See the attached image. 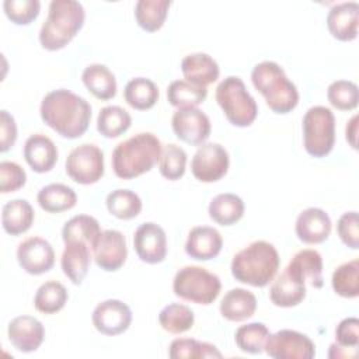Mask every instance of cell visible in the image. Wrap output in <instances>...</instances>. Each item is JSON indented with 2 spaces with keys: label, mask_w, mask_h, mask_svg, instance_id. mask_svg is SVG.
Instances as JSON below:
<instances>
[{
  "label": "cell",
  "mask_w": 359,
  "mask_h": 359,
  "mask_svg": "<svg viewBox=\"0 0 359 359\" xmlns=\"http://www.w3.org/2000/svg\"><path fill=\"white\" fill-rule=\"evenodd\" d=\"M41 119L66 139H77L86 133L91 121L88 101L70 90L49 91L41 101Z\"/></svg>",
  "instance_id": "cell-1"
},
{
  "label": "cell",
  "mask_w": 359,
  "mask_h": 359,
  "mask_svg": "<svg viewBox=\"0 0 359 359\" xmlns=\"http://www.w3.org/2000/svg\"><path fill=\"white\" fill-rule=\"evenodd\" d=\"M163 144L151 132H140L118 143L112 151V170L121 180L149 172L160 160Z\"/></svg>",
  "instance_id": "cell-2"
},
{
  "label": "cell",
  "mask_w": 359,
  "mask_h": 359,
  "mask_svg": "<svg viewBox=\"0 0 359 359\" xmlns=\"http://www.w3.org/2000/svg\"><path fill=\"white\" fill-rule=\"evenodd\" d=\"M279 265L280 258L275 245L265 240H257L233 257L230 269L236 280L264 287L273 280Z\"/></svg>",
  "instance_id": "cell-3"
},
{
  "label": "cell",
  "mask_w": 359,
  "mask_h": 359,
  "mask_svg": "<svg viewBox=\"0 0 359 359\" xmlns=\"http://www.w3.org/2000/svg\"><path fill=\"white\" fill-rule=\"evenodd\" d=\"M86 11L76 0H53L48 17L39 29L41 46L46 50L63 49L83 28Z\"/></svg>",
  "instance_id": "cell-4"
},
{
  "label": "cell",
  "mask_w": 359,
  "mask_h": 359,
  "mask_svg": "<svg viewBox=\"0 0 359 359\" xmlns=\"http://www.w3.org/2000/svg\"><path fill=\"white\" fill-rule=\"evenodd\" d=\"M251 81L275 114H287L297 107V87L276 62L264 60L257 63L251 72Z\"/></svg>",
  "instance_id": "cell-5"
},
{
  "label": "cell",
  "mask_w": 359,
  "mask_h": 359,
  "mask_svg": "<svg viewBox=\"0 0 359 359\" xmlns=\"http://www.w3.org/2000/svg\"><path fill=\"white\" fill-rule=\"evenodd\" d=\"M216 101L227 121L234 126L247 128L258 115L257 101L237 76H229L219 83L216 87Z\"/></svg>",
  "instance_id": "cell-6"
},
{
  "label": "cell",
  "mask_w": 359,
  "mask_h": 359,
  "mask_svg": "<svg viewBox=\"0 0 359 359\" xmlns=\"http://www.w3.org/2000/svg\"><path fill=\"white\" fill-rule=\"evenodd\" d=\"M220 278L203 266L187 265L177 271L172 279V292L177 297L209 306L220 294Z\"/></svg>",
  "instance_id": "cell-7"
},
{
  "label": "cell",
  "mask_w": 359,
  "mask_h": 359,
  "mask_svg": "<svg viewBox=\"0 0 359 359\" xmlns=\"http://www.w3.org/2000/svg\"><path fill=\"white\" fill-rule=\"evenodd\" d=\"M304 150L321 158L331 153L335 144V116L332 111L324 105L309 108L302 121Z\"/></svg>",
  "instance_id": "cell-8"
},
{
  "label": "cell",
  "mask_w": 359,
  "mask_h": 359,
  "mask_svg": "<svg viewBox=\"0 0 359 359\" xmlns=\"http://www.w3.org/2000/svg\"><path fill=\"white\" fill-rule=\"evenodd\" d=\"M65 170L77 184H95L104 175V153L93 143H83L69 153L65 161Z\"/></svg>",
  "instance_id": "cell-9"
},
{
  "label": "cell",
  "mask_w": 359,
  "mask_h": 359,
  "mask_svg": "<svg viewBox=\"0 0 359 359\" xmlns=\"http://www.w3.org/2000/svg\"><path fill=\"white\" fill-rule=\"evenodd\" d=\"M230 165L227 150L219 143H203L191 160V172L201 182H216L222 180Z\"/></svg>",
  "instance_id": "cell-10"
},
{
  "label": "cell",
  "mask_w": 359,
  "mask_h": 359,
  "mask_svg": "<svg viewBox=\"0 0 359 359\" xmlns=\"http://www.w3.org/2000/svg\"><path fill=\"white\" fill-rule=\"evenodd\" d=\"M264 351L273 359H313L316 345L306 335L294 330H280L271 334Z\"/></svg>",
  "instance_id": "cell-11"
},
{
  "label": "cell",
  "mask_w": 359,
  "mask_h": 359,
  "mask_svg": "<svg viewBox=\"0 0 359 359\" xmlns=\"http://www.w3.org/2000/svg\"><path fill=\"white\" fill-rule=\"evenodd\" d=\"M91 252L95 264L101 269L115 272L123 266L128 258L126 238L119 230H102L91 245Z\"/></svg>",
  "instance_id": "cell-12"
},
{
  "label": "cell",
  "mask_w": 359,
  "mask_h": 359,
  "mask_svg": "<svg viewBox=\"0 0 359 359\" xmlns=\"http://www.w3.org/2000/svg\"><path fill=\"white\" fill-rule=\"evenodd\" d=\"M171 126L180 140L192 146L203 144L212 130L209 116L199 108L177 109L171 118Z\"/></svg>",
  "instance_id": "cell-13"
},
{
  "label": "cell",
  "mask_w": 359,
  "mask_h": 359,
  "mask_svg": "<svg viewBox=\"0 0 359 359\" xmlns=\"http://www.w3.org/2000/svg\"><path fill=\"white\" fill-rule=\"evenodd\" d=\"M18 265L29 275H42L55 265L52 244L38 236L22 240L17 247Z\"/></svg>",
  "instance_id": "cell-14"
},
{
  "label": "cell",
  "mask_w": 359,
  "mask_h": 359,
  "mask_svg": "<svg viewBox=\"0 0 359 359\" xmlns=\"http://www.w3.org/2000/svg\"><path fill=\"white\" fill-rule=\"evenodd\" d=\"M94 328L109 337L123 334L132 323L130 307L118 299H108L98 303L91 316Z\"/></svg>",
  "instance_id": "cell-15"
},
{
  "label": "cell",
  "mask_w": 359,
  "mask_h": 359,
  "mask_svg": "<svg viewBox=\"0 0 359 359\" xmlns=\"http://www.w3.org/2000/svg\"><path fill=\"white\" fill-rule=\"evenodd\" d=\"M133 247L140 258L146 264H160L167 257V234L164 229L154 223H142L133 234Z\"/></svg>",
  "instance_id": "cell-16"
},
{
  "label": "cell",
  "mask_w": 359,
  "mask_h": 359,
  "mask_svg": "<svg viewBox=\"0 0 359 359\" xmlns=\"http://www.w3.org/2000/svg\"><path fill=\"white\" fill-rule=\"evenodd\" d=\"M306 297V280L287 264V266L273 278L269 289V299L276 307H294Z\"/></svg>",
  "instance_id": "cell-17"
},
{
  "label": "cell",
  "mask_w": 359,
  "mask_h": 359,
  "mask_svg": "<svg viewBox=\"0 0 359 359\" xmlns=\"http://www.w3.org/2000/svg\"><path fill=\"white\" fill-rule=\"evenodd\" d=\"M7 335L11 345L24 353L35 352L45 339L42 323L32 316H17L7 327Z\"/></svg>",
  "instance_id": "cell-18"
},
{
  "label": "cell",
  "mask_w": 359,
  "mask_h": 359,
  "mask_svg": "<svg viewBox=\"0 0 359 359\" xmlns=\"http://www.w3.org/2000/svg\"><path fill=\"white\" fill-rule=\"evenodd\" d=\"M331 219L320 208H307L296 219L294 230L297 238L304 244H321L331 233Z\"/></svg>",
  "instance_id": "cell-19"
},
{
  "label": "cell",
  "mask_w": 359,
  "mask_h": 359,
  "mask_svg": "<svg viewBox=\"0 0 359 359\" xmlns=\"http://www.w3.org/2000/svg\"><path fill=\"white\" fill-rule=\"evenodd\" d=\"M223 247L222 234L210 226H195L189 230L185 241V252L198 261L216 258Z\"/></svg>",
  "instance_id": "cell-20"
},
{
  "label": "cell",
  "mask_w": 359,
  "mask_h": 359,
  "mask_svg": "<svg viewBox=\"0 0 359 359\" xmlns=\"http://www.w3.org/2000/svg\"><path fill=\"white\" fill-rule=\"evenodd\" d=\"M359 4L344 1L332 6L327 15V28L338 41H353L358 36Z\"/></svg>",
  "instance_id": "cell-21"
},
{
  "label": "cell",
  "mask_w": 359,
  "mask_h": 359,
  "mask_svg": "<svg viewBox=\"0 0 359 359\" xmlns=\"http://www.w3.org/2000/svg\"><path fill=\"white\" fill-rule=\"evenodd\" d=\"M22 154L32 171L43 174L55 167L59 151L50 137L43 133H34L25 140Z\"/></svg>",
  "instance_id": "cell-22"
},
{
  "label": "cell",
  "mask_w": 359,
  "mask_h": 359,
  "mask_svg": "<svg viewBox=\"0 0 359 359\" xmlns=\"http://www.w3.org/2000/svg\"><path fill=\"white\" fill-rule=\"evenodd\" d=\"M91 264V247L84 241H67L60 258L63 273L73 285H81Z\"/></svg>",
  "instance_id": "cell-23"
},
{
  "label": "cell",
  "mask_w": 359,
  "mask_h": 359,
  "mask_svg": "<svg viewBox=\"0 0 359 359\" xmlns=\"http://www.w3.org/2000/svg\"><path fill=\"white\" fill-rule=\"evenodd\" d=\"M181 72L187 81L208 87L219 79L220 69L217 62L208 53H189L181 60Z\"/></svg>",
  "instance_id": "cell-24"
},
{
  "label": "cell",
  "mask_w": 359,
  "mask_h": 359,
  "mask_svg": "<svg viewBox=\"0 0 359 359\" xmlns=\"http://www.w3.org/2000/svg\"><path fill=\"white\" fill-rule=\"evenodd\" d=\"M219 310L222 317L229 321H245L251 318L257 310V297L247 289L234 287L223 296Z\"/></svg>",
  "instance_id": "cell-25"
},
{
  "label": "cell",
  "mask_w": 359,
  "mask_h": 359,
  "mask_svg": "<svg viewBox=\"0 0 359 359\" xmlns=\"http://www.w3.org/2000/svg\"><path fill=\"white\" fill-rule=\"evenodd\" d=\"M35 212L27 199H13L3 205L1 226L7 234L20 236L28 231L34 223Z\"/></svg>",
  "instance_id": "cell-26"
},
{
  "label": "cell",
  "mask_w": 359,
  "mask_h": 359,
  "mask_svg": "<svg viewBox=\"0 0 359 359\" xmlns=\"http://www.w3.org/2000/svg\"><path fill=\"white\" fill-rule=\"evenodd\" d=\"M81 80L86 88L98 100L107 101L116 95L115 74L105 65H88L81 73Z\"/></svg>",
  "instance_id": "cell-27"
},
{
  "label": "cell",
  "mask_w": 359,
  "mask_h": 359,
  "mask_svg": "<svg viewBox=\"0 0 359 359\" xmlns=\"http://www.w3.org/2000/svg\"><path fill=\"white\" fill-rule=\"evenodd\" d=\"M243 199L231 192L216 195L208 208L209 217L220 226H231L244 216Z\"/></svg>",
  "instance_id": "cell-28"
},
{
  "label": "cell",
  "mask_w": 359,
  "mask_h": 359,
  "mask_svg": "<svg viewBox=\"0 0 359 359\" xmlns=\"http://www.w3.org/2000/svg\"><path fill=\"white\" fill-rule=\"evenodd\" d=\"M36 201L48 213H60L70 210L77 203V195L73 188L65 184H49L39 189Z\"/></svg>",
  "instance_id": "cell-29"
},
{
  "label": "cell",
  "mask_w": 359,
  "mask_h": 359,
  "mask_svg": "<svg viewBox=\"0 0 359 359\" xmlns=\"http://www.w3.org/2000/svg\"><path fill=\"white\" fill-rule=\"evenodd\" d=\"M123 97L133 109L146 111L156 105L160 91L153 80L146 77H135L126 83Z\"/></svg>",
  "instance_id": "cell-30"
},
{
  "label": "cell",
  "mask_w": 359,
  "mask_h": 359,
  "mask_svg": "<svg viewBox=\"0 0 359 359\" xmlns=\"http://www.w3.org/2000/svg\"><path fill=\"white\" fill-rule=\"evenodd\" d=\"M170 6V0H139L135 6L137 25L147 32L158 31L164 25Z\"/></svg>",
  "instance_id": "cell-31"
},
{
  "label": "cell",
  "mask_w": 359,
  "mask_h": 359,
  "mask_svg": "<svg viewBox=\"0 0 359 359\" xmlns=\"http://www.w3.org/2000/svg\"><path fill=\"white\" fill-rule=\"evenodd\" d=\"M208 97V88L184 80H174L167 88V100L177 109L198 108Z\"/></svg>",
  "instance_id": "cell-32"
},
{
  "label": "cell",
  "mask_w": 359,
  "mask_h": 359,
  "mask_svg": "<svg viewBox=\"0 0 359 359\" xmlns=\"http://www.w3.org/2000/svg\"><path fill=\"white\" fill-rule=\"evenodd\" d=\"M300 276L309 282L313 287L321 289L324 285L323 278V257L318 251L313 248H304L297 251L289 262Z\"/></svg>",
  "instance_id": "cell-33"
},
{
  "label": "cell",
  "mask_w": 359,
  "mask_h": 359,
  "mask_svg": "<svg viewBox=\"0 0 359 359\" xmlns=\"http://www.w3.org/2000/svg\"><path fill=\"white\" fill-rule=\"evenodd\" d=\"M130 125V114L119 105H107L101 108L97 116V130L107 139H114L123 135Z\"/></svg>",
  "instance_id": "cell-34"
},
{
  "label": "cell",
  "mask_w": 359,
  "mask_h": 359,
  "mask_svg": "<svg viewBox=\"0 0 359 359\" xmlns=\"http://www.w3.org/2000/svg\"><path fill=\"white\" fill-rule=\"evenodd\" d=\"M101 231L102 230L95 217L90 215H77L63 224L62 238L63 243L84 241L91 247Z\"/></svg>",
  "instance_id": "cell-35"
},
{
  "label": "cell",
  "mask_w": 359,
  "mask_h": 359,
  "mask_svg": "<svg viewBox=\"0 0 359 359\" xmlns=\"http://www.w3.org/2000/svg\"><path fill=\"white\" fill-rule=\"evenodd\" d=\"M67 299L69 293L60 282L48 280L38 287L34 296V307L39 313L55 314L65 307Z\"/></svg>",
  "instance_id": "cell-36"
},
{
  "label": "cell",
  "mask_w": 359,
  "mask_h": 359,
  "mask_svg": "<svg viewBox=\"0 0 359 359\" xmlns=\"http://www.w3.org/2000/svg\"><path fill=\"white\" fill-rule=\"evenodd\" d=\"M107 209L108 212L121 220H130L142 212L140 196L130 189H115L107 195Z\"/></svg>",
  "instance_id": "cell-37"
},
{
  "label": "cell",
  "mask_w": 359,
  "mask_h": 359,
  "mask_svg": "<svg viewBox=\"0 0 359 359\" xmlns=\"http://www.w3.org/2000/svg\"><path fill=\"white\" fill-rule=\"evenodd\" d=\"M161 328L170 334L178 335L194 327L195 314L191 307L181 303H170L161 309L158 314Z\"/></svg>",
  "instance_id": "cell-38"
},
{
  "label": "cell",
  "mask_w": 359,
  "mask_h": 359,
  "mask_svg": "<svg viewBox=\"0 0 359 359\" xmlns=\"http://www.w3.org/2000/svg\"><path fill=\"white\" fill-rule=\"evenodd\" d=\"M334 292L345 299L359 296V259L353 258L335 268L331 278Z\"/></svg>",
  "instance_id": "cell-39"
},
{
  "label": "cell",
  "mask_w": 359,
  "mask_h": 359,
  "mask_svg": "<svg viewBox=\"0 0 359 359\" xmlns=\"http://www.w3.org/2000/svg\"><path fill=\"white\" fill-rule=\"evenodd\" d=\"M168 356L171 359L222 358V352L209 342H202L194 338H177L170 344Z\"/></svg>",
  "instance_id": "cell-40"
},
{
  "label": "cell",
  "mask_w": 359,
  "mask_h": 359,
  "mask_svg": "<svg viewBox=\"0 0 359 359\" xmlns=\"http://www.w3.org/2000/svg\"><path fill=\"white\" fill-rule=\"evenodd\" d=\"M271 335L268 327L264 323H248L240 325L234 334L236 345L241 352L257 355L264 351L265 342Z\"/></svg>",
  "instance_id": "cell-41"
},
{
  "label": "cell",
  "mask_w": 359,
  "mask_h": 359,
  "mask_svg": "<svg viewBox=\"0 0 359 359\" xmlns=\"http://www.w3.org/2000/svg\"><path fill=\"white\" fill-rule=\"evenodd\" d=\"M185 168H187L185 150L174 143L164 144L160 160H158L160 174L165 180L177 181L185 174Z\"/></svg>",
  "instance_id": "cell-42"
},
{
  "label": "cell",
  "mask_w": 359,
  "mask_h": 359,
  "mask_svg": "<svg viewBox=\"0 0 359 359\" xmlns=\"http://www.w3.org/2000/svg\"><path fill=\"white\" fill-rule=\"evenodd\" d=\"M330 104L339 111H352L359 102L358 86L351 80H335L327 88Z\"/></svg>",
  "instance_id": "cell-43"
},
{
  "label": "cell",
  "mask_w": 359,
  "mask_h": 359,
  "mask_svg": "<svg viewBox=\"0 0 359 359\" xmlns=\"http://www.w3.org/2000/svg\"><path fill=\"white\" fill-rule=\"evenodd\" d=\"M3 10L7 18L15 25H28L41 11L39 0H6L3 3Z\"/></svg>",
  "instance_id": "cell-44"
},
{
  "label": "cell",
  "mask_w": 359,
  "mask_h": 359,
  "mask_svg": "<svg viewBox=\"0 0 359 359\" xmlns=\"http://www.w3.org/2000/svg\"><path fill=\"white\" fill-rule=\"evenodd\" d=\"M27 182L25 170L14 161L0 163V192L8 194L18 191Z\"/></svg>",
  "instance_id": "cell-45"
},
{
  "label": "cell",
  "mask_w": 359,
  "mask_h": 359,
  "mask_svg": "<svg viewBox=\"0 0 359 359\" xmlns=\"http://www.w3.org/2000/svg\"><path fill=\"white\" fill-rule=\"evenodd\" d=\"M337 233L341 241L352 248H359V219L356 210H349L341 215L337 222Z\"/></svg>",
  "instance_id": "cell-46"
},
{
  "label": "cell",
  "mask_w": 359,
  "mask_h": 359,
  "mask_svg": "<svg viewBox=\"0 0 359 359\" xmlns=\"http://www.w3.org/2000/svg\"><path fill=\"white\" fill-rule=\"evenodd\" d=\"M335 341L345 348H356L359 342V320L346 317L335 328Z\"/></svg>",
  "instance_id": "cell-47"
},
{
  "label": "cell",
  "mask_w": 359,
  "mask_h": 359,
  "mask_svg": "<svg viewBox=\"0 0 359 359\" xmlns=\"http://www.w3.org/2000/svg\"><path fill=\"white\" fill-rule=\"evenodd\" d=\"M17 140V123L14 116L6 111H0V151H8Z\"/></svg>",
  "instance_id": "cell-48"
},
{
  "label": "cell",
  "mask_w": 359,
  "mask_h": 359,
  "mask_svg": "<svg viewBox=\"0 0 359 359\" xmlns=\"http://www.w3.org/2000/svg\"><path fill=\"white\" fill-rule=\"evenodd\" d=\"M356 136H358V115H353V116L346 122L345 137H346V142L351 144V147L355 149V150L358 149Z\"/></svg>",
  "instance_id": "cell-49"
},
{
  "label": "cell",
  "mask_w": 359,
  "mask_h": 359,
  "mask_svg": "<svg viewBox=\"0 0 359 359\" xmlns=\"http://www.w3.org/2000/svg\"><path fill=\"white\" fill-rule=\"evenodd\" d=\"M348 349H356V348H345V346H341V345H338L337 342H334V344L330 345L328 356H330V358H335V359H339V358H352V356L355 355V351L348 352Z\"/></svg>",
  "instance_id": "cell-50"
}]
</instances>
